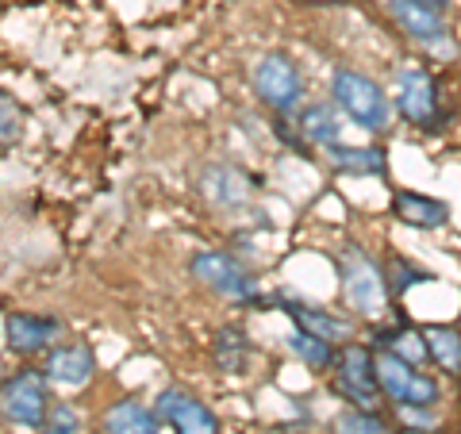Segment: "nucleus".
Returning <instances> with one entry per match:
<instances>
[{"label":"nucleus","instance_id":"nucleus-2","mask_svg":"<svg viewBox=\"0 0 461 434\" xmlns=\"http://www.w3.org/2000/svg\"><path fill=\"white\" fill-rule=\"evenodd\" d=\"M339 281H342V300L350 303L354 315H362V320H377V315L388 312L384 269L373 262L362 246H342L339 250Z\"/></svg>","mask_w":461,"mask_h":434},{"label":"nucleus","instance_id":"nucleus-13","mask_svg":"<svg viewBox=\"0 0 461 434\" xmlns=\"http://www.w3.org/2000/svg\"><path fill=\"white\" fill-rule=\"evenodd\" d=\"M285 315L293 320L296 330H308V335L323 339V342H350L354 339V320L346 315H335L327 308H315V303H304V300H285Z\"/></svg>","mask_w":461,"mask_h":434},{"label":"nucleus","instance_id":"nucleus-9","mask_svg":"<svg viewBox=\"0 0 461 434\" xmlns=\"http://www.w3.org/2000/svg\"><path fill=\"white\" fill-rule=\"evenodd\" d=\"M154 411L162 423H169L173 434H220V419L200 396L185 388H162L154 400Z\"/></svg>","mask_w":461,"mask_h":434},{"label":"nucleus","instance_id":"nucleus-22","mask_svg":"<svg viewBox=\"0 0 461 434\" xmlns=\"http://www.w3.org/2000/svg\"><path fill=\"white\" fill-rule=\"evenodd\" d=\"M23 108H20V100L0 89V150H8V147H16V142L23 139Z\"/></svg>","mask_w":461,"mask_h":434},{"label":"nucleus","instance_id":"nucleus-23","mask_svg":"<svg viewBox=\"0 0 461 434\" xmlns=\"http://www.w3.org/2000/svg\"><path fill=\"white\" fill-rule=\"evenodd\" d=\"M335 434H388V423L381 411H362V408H346L335 419Z\"/></svg>","mask_w":461,"mask_h":434},{"label":"nucleus","instance_id":"nucleus-24","mask_svg":"<svg viewBox=\"0 0 461 434\" xmlns=\"http://www.w3.org/2000/svg\"><path fill=\"white\" fill-rule=\"evenodd\" d=\"M384 269V281H388V293H403V288H411V285H423L430 281V273L420 269V266H411V262H403V258H393Z\"/></svg>","mask_w":461,"mask_h":434},{"label":"nucleus","instance_id":"nucleus-3","mask_svg":"<svg viewBox=\"0 0 461 434\" xmlns=\"http://www.w3.org/2000/svg\"><path fill=\"white\" fill-rule=\"evenodd\" d=\"M373 369H377V388L396 408H435L442 400L438 381L423 373L415 361L400 357L393 350H373Z\"/></svg>","mask_w":461,"mask_h":434},{"label":"nucleus","instance_id":"nucleus-7","mask_svg":"<svg viewBox=\"0 0 461 434\" xmlns=\"http://www.w3.org/2000/svg\"><path fill=\"white\" fill-rule=\"evenodd\" d=\"M189 269H193V277L204 285V288H212L215 296L235 300V303L258 300V288H254V277L247 273V266H242L239 258L223 254V250H204V254H196Z\"/></svg>","mask_w":461,"mask_h":434},{"label":"nucleus","instance_id":"nucleus-17","mask_svg":"<svg viewBox=\"0 0 461 434\" xmlns=\"http://www.w3.org/2000/svg\"><path fill=\"white\" fill-rule=\"evenodd\" d=\"M104 434H162V419L142 400H115L104 411Z\"/></svg>","mask_w":461,"mask_h":434},{"label":"nucleus","instance_id":"nucleus-8","mask_svg":"<svg viewBox=\"0 0 461 434\" xmlns=\"http://www.w3.org/2000/svg\"><path fill=\"white\" fill-rule=\"evenodd\" d=\"M396 112L408 120L411 127H438L442 123V104H438V85L427 74L423 66H408L396 77V96H393Z\"/></svg>","mask_w":461,"mask_h":434},{"label":"nucleus","instance_id":"nucleus-27","mask_svg":"<svg viewBox=\"0 0 461 434\" xmlns=\"http://www.w3.org/2000/svg\"><path fill=\"white\" fill-rule=\"evenodd\" d=\"M430 5H438V8H442V5H446V0H430Z\"/></svg>","mask_w":461,"mask_h":434},{"label":"nucleus","instance_id":"nucleus-14","mask_svg":"<svg viewBox=\"0 0 461 434\" xmlns=\"http://www.w3.org/2000/svg\"><path fill=\"white\" fill-rule=\"evenodd\" d=\"M200 193L215 208H242L254 196V181L239 166H208L200 173Z\"/></svg>","mask_w":461,"mask_h":434},{"label":"nucleus","instance_id":"nucleus-12","mask_svg":"<svg viewBox=\"0 0 461 434\" xmlns=\"http://www.w3.org/2000/svg\"><path fill=\"white\" fill-rule=\"evenodd\" d=\"M58 330H62V323H58L54 315H35V312H8L5 315V342H8V350L20 357L50 350Z\"/></svg>","mask_w":461,"mask_h":434},{"label":"nucleus","instance_id":"nucleus-18","mask_svg":"<svg viewBox=\"0 0 461 434\" xmlns=\"http://www.w3.org/2000/svg\"><path fill=\"white\" fill-rule=\"evenodd\" d=\"M323 158L346 177H377L388 166L381 147H342V142H335V147H323Z\"/></svg>","mask_w":461,"mask_h":434},{"label":"nucleus","instance_id":"nucleus-1","mask_svg":"<svg viewBox=\"0 0 461 434\" xmlns=\"http://www.w3.org/2000/svg\"><path fill=\"white\" fill-rule=\"evenodd\" d=\"M330 104L369 135H384L393 127V100L362 69H346V66L335 69V77H330Z\"/></svg>","mask_w":461,"mask_h":434},{"label":"nucleus","instance_id":"nucleus-25","mask_svg":"<svg viewBox=\"0 0 461 434\" xmlns=\"http://www.w3.org/2000/svg\"><path fill=\"white\" fill-rule=\"evenodd\" d=\"M77 430H81V415L69 403H54L47 423L39 427V434H77Z\"/></svg>","mask_w":461,"mask_h":434},{"label":"nucleus","instance_id":"nucleus-4","mask_svg":"<svg viewBox=\"0 0 461 434\" xmlns=\"http://www.w3.org/2000/svg\"><path fill=\"white\" fill-rule=\"evenodd\" d=\"M330 388H335V396L346 400L350 408H362V411L384 408V396L377 388V369H373V350L362 342L339 346L335 366H330Z\"/></svg>","mask_w":461,"mask_h":434},{"label":"nucleus","instance_id":"nucleus-6","mask_svg":"<svg viewBox=\"0 0 461 434\" xmlns=\"http://www.w3.org/2000/svg\"><path fill=\"white\" fill-rule=\"evenodd\" d=\"M50 381L42 369H20L0 384V415L16 427L39 430L50 415Z\"/></svg>","mask_w":461,"mask_h":434},{"label":"nucleus","instance_id":"nucleus-16","mask_svg":"<svg viewBox=\"0 0 461 434\" xmlns=\"http://www.w3.org/2000/svg\"><path fill=\"white\" fill-rule=\"evenodd\" d=\"M339 108L335 104H323V100H315V104H300L296 112V131L300 139L308 142V147H335L339 142V131H342V123H339Z\"/></svg>","mask_w":461,"mask_h":434},{"label":"nucleus","instance_id":"nucleus-15","mask_svg":"<svg viewBox=\"0 0 461 434\" xmlns=\"http://www.w3.org/2000/svg\"><path fill=\"white\" fill-rule=\"evenodd\" d=\"M393 215L415 231H438L450 223V208H446L438 196H427V193H396Z\"/></svg>","mask_w":461,"mask_h":434},{"label":"nucleus","instance_id":"nucleus-10","mask_svg":"<svg viewBox=\"0 0 461 434\" xmlns=\"http://www.w3.org/2000/svg\"><path fill=\"white\" fill-rule=\"evenodd\" d=\"M388 16L396 20V27L411 42H420V47H442L446 35H450L442 8L430 5V0H388Z\"/></svg>","mask_w":461,"mask_h":434},{"label":"nucleus","instance_id":"nucleus-20","mask_svg":"<svg viewBox=\"0 0 461 434\" xmlns=\"http://www.w3.org/2000/svg\"><path fill=\"white\" fill-rule=\"evenodd\" d=\"M423 346H427V361H435L442 373H461V335L454 327L446 323L423 327Z\"/></svg>","mask_w":461,"mask_h":434},{"label":"nucleus","instance_id":"nucleus-26","mask_svg":"<svg viewBox=\"0 0 461 434\" xmlns=\"http://www.w3.org/2000/svg\"><path fill=\"white\" fill-rule=\"evenodd\" d=\"M403 434H435V430H403Z\"/></svg>","mask_w":461,"mask_h":434},{"label":"nucleus","instance_id":"nucleus-19","mask_svg":"<svg viewBox=\"0 0 461 434\" xmlns=\"http://www.w3.org/2000/svg\"><path fill=\"white\" fill-rule=\"evenodd\" d=\"M212 361L220 373H247L250 366V339L242 327H220L215 330V342H212Z\"/></svg>","mask_w":461,"mask_h":434},{"label":"nucleus","instance_id":"nucleus-11","mask_svg":"<svg viewBox=\"0 0 461 434\" xmlns=\"http://www.w3.org/2000/svg\"><path fill=\"white\" fill-rule=\"evenodd\" d=\"M42 373H47V381L58 388H85L96 377V354L89 342L50 346L47 361H42Z\"/></svg>","mask_w":461,"mask_h":434},{"label":"nucleus","instance_id":"nucleus-21","mask_svg":"<svg viewBox=\"0 0 461 434\" xmlns=\"http://www.w3.org/2000/svg\"><path fill=\"white\" fill-rule=\"evenodd\" d=\"M288 350H293L300 361H304L308 369H315V373H323V369H327V373H330L339 346H335V342L315 339V335H308V330H293V339H288Z\"/></svg>","mask_w":461,"mask_h":434},{"label":"nucleus","instance_id":"nucleus-5","mask_svg":"<svg viewBox=\"0 0 461 434\" xmlns=\"http://www.w3.org/2000/svg\"><path fill=\"white\" fill-rule=\"evenodd\" d=\"M250 85H254V96L277 115L300 112V104H304V74H300V66L288 54L258 58L250 69Z\"/></svg>","mask_w":461,"mask_h":434}]
</instances>
